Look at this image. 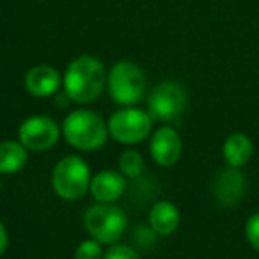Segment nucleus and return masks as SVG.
Segmentation results:
<instances>
[{"mask_svg": "<svg viewBox=\"0 0 259 259\" xmlns=\"http://www.w3.org/2000/svg\"><path fill=\"white\" fill-rule=\"evenodd\" d=\"M9 238H8V231H6V226L0 222V255L4 254L6 248H8Z\"/></svg>", "mask_w": 259, "mask_h": 259, "instance_id": "obj_20", "label": "nucleus"}, {"mask_svg": "<svg viewBox=\"0 0 259 259\" xmlns=\"http://www.w3.org/2000/svg\"><path fill=\"white\" fill-rule=\"evenodd\" d=\"M151 156L158 165L170 167L180 160L183 144H181L180 134L170 126H163L153 135L151 146H149Z\"/></svg>", "mask_w": 259, "mask_h": 259, "instance_id": "obj_10", "label": "nucleus"}, {"mask_svg": "<svg viewBox=\"0 0 259 259\" xmlns=\"http://www.w3.org/2000/svg\"><path fill=\"white\" fill-rule=\"evenodd\" d=\"M27 163V148L22 142H0V174H15Z\"/></svg>", "mask_w": 259, "mask_h": 259, "instance_id": "obj_15", "label": "nucleus"}, {"mask_svg": "<svg viewBox=\"0 0 259 259\" xmlns=\"http://www.w3.org/2000/svg\"><path fill=\"white\" fill-rule=\"evenodd\" d=\"M91 169L80 156H64L52 172V188L64 201L83 197L91 187Z\"/></svg>", "mask_w": 259, "mask_h": 259, "instance_id": "obj_3", "label": "nucleus"}, {"mask_svg": "<svg viewBox=\"0 0 259 259\" xmlns=\"http://www.w3.org/2000/svg\"><path fill=\"white\" fill-rule=\"evenodd\" d=\"M149 226L160 236L172 234L180 226V209L169 201H158L149 211Z\"/></svg>", "mask_w": 259, "mask_h": 259, "instance_id": "obj_13", "label": "nucleus"}, {"mask_svg": "<svg viewBox=\"0 0 259 259\" xmlns=\"http://www.w3.org/2000/svg\"><path fill=\"white\" fill-rule=\"evenodd\" d=\"M144 170V160L141 153L137 151H124L119 158V172L126 178H139Z\"/></svg>", "mask_w": 259, "mask_h": 259, "instance_id": "obj_16", "label": "nucleus"}, {"mask_svg": "<svg viewBox=\"0 0 259 259\" xmlns=\"http://www.w3.org/2000/svg\"><path fill=\"white\" fill-rule=\"evenodd\" d=\"M61 85V75L48 64H39L29 69L25 75V89L36 98H48L57 93Z\"/></svg>", "mask_w": 259, "mask_h": 259, "instance_id": "obj_12", "label": "nucleus"}, {"mask_svg": "<svg viewBox=\"0 0 259 259\" xmlns=\"http://www.w3.org/2000/svg\"><path fill=\"white\" fill-rule=\"evenodd\" d=\"M0 187H2V180H0Z\"/></svg>", "mask_w": 259, "mask_h": 259, "instance_id": "obj_21", "label": "nucleus"}, {"mask_svg": "<svg viewBox=\"0 0 259 259\" xmlns=\"http://www.w3.org/2000/svg\"><path fill=\"white\" fill-rule=\"evenodd\" d=\"M75 259H103V250H101V243L93 240H83L76 248Z\"/></svg>", "mask_w": 259, "mask_h": 259, "instance_id": "obj_17", "label": "nucleus"}, {"mask_svg": "<svg viewBox=\"0 0 259 259\" xmlns=\"http://www.w3.org/2000/svg\"><path fill=\"white\" fill-rule=\"evenodd\" d=\"M252 141L245 134H233L226 139L222 148L224 160L227 162L229 167H236L241 169L243 165H247V162L252 156Z\"/></svg>", "mask_w": 259, "mask_h": 259, "instance_id": "obj_14", "label": "nucleus"}, {"mask_svg": "<svg viewBox=\"0 0 259 259\" xmlns=\"http://www.w3.org/2000/svg\"><path fill=\"white\" fill-rule=\"evenodd\" d=\"M107 87L110 98L119 105L132 107L139 103L146 91L144 71L137 64L128 61H119L112 66L107 75Z\"/></svg>", "mask_w": 259, "mask_h": 259, "instance_id": "obj_4", "label": "nucleus"}, {"mask_svg": "<svg viewBox=\"0 0 259 259\" xmlns=\"http://www.w3.org/2000/svg\"><path fill=\"white\" fill-rule=\"evenodd\" d=\"M245 236L247 241L259 252V211L248 217L247 224H245Z\"/></svg>", "mask_w": 259, "mask_h": 259, "instance_id": "obj_18", "label": "nucleus"}, {"mask_svg": "<svg viewBox=\"0 0 259 259\" xmlns=\"http://www.w3.org/2000/svg\"><path fill=\"white\" fill-rule=\"evenodd\" d=\"M245 194V178L240 169L227 167L215 176L213 195L222 208H234Z\"/></svg>", "mask_w": 259, "mask_h": 259, "instance_id": "obj_9", "label": "nucleus"}, {"mask_svg": "<svg viewBox=\"0 0 259 259\" xmlns=\"http://www.w3.org/2000/svg\"><path fill=\"white\" fill-rule=\"evenodd\" d=\"M83 226L96 241L112 245L122 236L126 229V213L112 202H101L87 209Z\"/></svg>", "mask_w": 259, "mask_h": 259, "instance_id": "obj_5", "label": "nucleus"}, {"mask_svg": "<svg viewBox=\"0 0 259 259\" xmlns=\"http://www.w3.org/2000/svg\"><path fill=\"white\" fill-rule=\"evenodd\" d=\"M91 194L100 202H114L126 192V176L117 170H101L91 180Z\"/></svg>", "mask_w": 259, "mask_h": 259, "instance_id": "obj_11", "label": "nucleus"}, {"mask_svg": "<svg viewBox=\"0 0 259 259\" xmlns=\"http://www.w3.org/2000/svg\"><path fill=\"white\" fill-rule=\"evenodd\" d=\"M187 107V91L178 82L167 80L155 87L148 96V114L153 121L172 122Z\"/></svg>", "mask_w": 259, "mask_h": 259, "instance_id": "obj_7", "label": "nucleus"}, {"mask_svg": "<svg viewBox=\"0 0 259 259\" xmlns=\"http://www.w3.org/2000/svg\"><path fill=\"white\" fill-rule=\"evenodd\" d=\"M103 259H141L132 247L126 245H112L103 254Z\"/></svg>", "mask_w": 259, "mask_h": 259, "instance_id": "obj_19", "label": "nucleus"}, {"mask_svg": "<svg viewBox=\"0 0 259 259\" xmlns=\"http://www.w3.org/2000/svg\"><path fill=\"white\" fill-rule=\"evenodd\" d=\"M66 96L76 103H91L100 98L105 83L107 71L101 61L93 55H80L69 62L64 73Z\"/></svg>", "mask_w": 259, "mask_h": 259, "instance_id": "obj_1", "label": "nucleus"}, {"mask_svg": "<svg viewBox=\"0 0 259 259\" xmlns=\"http://www.w3.org/2000/svg\"><path fill=\"white\" fill-rule=\"evenodd\" d=\"M20 142L30 151H48L57 144L61 130L48 115H32L20 124Z\"/></svg>", "mask_w": 259, "mask_h": 259, "instance_id": "obj_8", "label": "nucleus"}, {"mask_svg": "<svg viewBox=\"0 0 259 259\" xmlns=\"http://www.w3.org/2000/svg\"><path fill=\"white\" fill-rule=\"evenodd\" d=\"M62 134L69 146L80 151H96L108 139V124L93 110H73L62 124Z\"/></svg>", "mask_w": 259, "mask_h": 259, "instance_id": "obj_2", "label": "nucleus"}, {"mask_svg": "<svg viewBox=\"0 0 259 259\" xmlns=\"http://www.w3.org/2000/svg\"><path fill=\"white\" fill-rule=\"evenodd\" d=\"M151 128V115L134 107L121 108L108 119V134L121 144H139L149 137Z\"/></svg>", "mask_w": 259, "mask_h": 259, "instance_id": "obj_6", "label": "nucleus"}]
</instances>
